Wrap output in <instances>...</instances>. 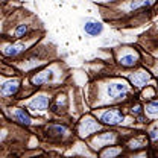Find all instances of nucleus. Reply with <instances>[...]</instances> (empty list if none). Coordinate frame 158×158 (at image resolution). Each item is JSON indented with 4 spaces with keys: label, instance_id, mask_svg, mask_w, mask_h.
<instances>
[{
    "label": "nucleus",
    "instance_id": "f257e3e1",
    "mask_svg": "<svg viewBox=\"0 0 158 158\" xmlns=\"http://www.w3.org/2000/svg\"><path fill=\"white\" fill-rule=\"evenodd\" d=\"M106 93L111 100H120V99H125L129 93V87L128 84L125 82H113L108 85L106 88Z\"/></svg>",
    "mask_w": 158,
    "mask_h": 158
},
{
    "label": "nucleus",
    "instance_id": "f03ea898",
    "mask_svg": "<svg viewBox=\"0 0 158 158\" xmlns=\"http://www.w3.org/2000/svg\"><path fill=\"white\" fill-rule=\"evenodd\" d=\"M99 129H100V125H99L93 117L82 118V122L79 123V126H78V132H79L81 137H88L90 134L96 132Z\"/></svg>",
    "mask_w": 158,
    "mask_h": 158
},
{
    "label": "nucleus",
    "instance_id": "7ed1b4c3",
    "mask_svg": "<svg viewBox=\"0 0 158 158\" xmlns=\"http://www.w3.org/2000/svg\"><path fill=\"white\" fill-rule=\"evenodd\" d=\"M123 113L117 110V108H113V110H108L105 111L102 116H100V120L105 123V125H120L123 122Z\"/></svg>",
    "mask_w": 158,
    "mask_h": 158
},
{
    "label": "nucleus",
    "instance_id": "20e7f679",
    "mask_svg": "<svg viewBox=\"0 0 158 158\" xmlns=\"http://www.w3.org/2000/svg\"><path fill=\"white\" fill-rule=\"evenodd\" d=\"M47 106H49V98L44 96V94L35 96L34 100L29 103V110H32V111H40V113L46 111Z\"/></svg>",
    "mask_w": 158,
    "mask_h": 158
},
{
    "label": "nucleus",
    "instance_id": "39448f33",
    "mask_svg": "<svg viewBox=\"0 0 158 158\" xmlns=\"http://www.w3.org/2000/svg\"><path fill=\"white\" fill-rule=\"evenodd\" d=\"M20 82L17 79H11V81H6L2 87H0V93L2 96H12L19 91Z\"/></svg>",
    "mask_w": 158,
    "mask_h": 158
},
{
    "label": "nucleus",
    "instance_id": "423d86ee",
    "mask_svg": "<svg viewBox=\"0 0 158 158\" xmlns=\"http://www.w3.org/2000/svg\"><path fill=\"white\" fill-rule=\"evenodd\" d=\"M52 78H53V70H52V69H46V70L37 73V75L32 78V84H34V85H44V84H47L49 81H52Z\"/></svg>",
    "mask_w": 158,
    "mask_h": 158
},
{
    "label": "nucleus",
    "instance_id": "0eeeda50",
    "mask_svg": "<svg viewBox=\"0 0 158 158\" xmlns=\"http://www.w3.org/2000/svg\"><path fill=\"white\" fill-rule=\"evenodd\" d=\"M129 79H131L132 85H135V87H138V88H141V87H144L146 82L151 79V75H149L148 72H144V70H140V72H137V73H134Z\"/></svg>",
    "mask_w": 158,
    "mask_h": 158
},
{
    "label": "nucleus",
    "instance_id": "6e6552de",
    "mask_svg": "<svg viewBox=\"0 0 158 158\" xmlns=\"http://www.w3.org/2000/svg\"><path fill=\"white\" fill-rule=\"evenodd\" d=\"M138 55L135 52H125L118 56V62L123 65V67H134L137 64Z\"/></svg>",
    "mask_w": 158,
    "mask_h": 158
},
{
    "label": "nucleus",
    "instance_id": "1a4fd4ad",
    "mask_svg": "<svg viewBox=\"0 0 158 158\" xmlns=\"http://www.w3.org/2000/svg\"><path fill=\"white\" fill-rule=\"evenodd\" d=\"M84 31L88 34V35H99L102 31H103V26H102V23H99V21H93V20H88V21H85V24H84Z\"/></svg>",
    "mask_w": 158,
    "mask_h": 158
},
{
    "label": "nucleus",
    "instance_id": "9d476101",
    "mask_svg": "<svg viewBox=\"0 0 158 158\" xmlns=\"http://www.w3.org/2000/svg\"><path fill=\"white\" fill-rule=\"evenodd\" d=\"M116 141V135L113 132H106L103 135H99L94 138L93 141V146L94 148H102V146H110V143H114Z\"/></svg>",
    "mask_w": 158,
    "mask_h": 158
},
{
    "label": "nucleus",
    "instance_id": "9b49d317",
    "mask_svg": "<svg viewBox=\"0 0 158 158\" xmlns=\"http://www.w3.org/2000/svg\"><path fill=\"white\" fill-rule=\"evenodd\" d=\"M24 50V46L20 44V43H14V44H8L2 49V52L6 55V56H17L21 52Z\"/></svg>",
    "mask_w": 158,
    "mask_h": 158
},
{
    "label": "nucleus",
    "instance_id": "f8f14e48",
    "mask_svg": "<svg viewBox=\"0 0 158 158\" xmlns=\"http://www.w3.org/2000/svg\"><path fill=\"white\" fill-rule=\"evenodd\" d=\"M14 118L20 122V123H23V125H31L32 123V118L31 116L24 111V110H15L14 111Z\"/></svg>",
    "mask_w": 158,
    "mask_h": 158
},
{
    "label": "nucleus",
    "instance_id": "ddd939ff",
    "mask_svg": "<svg viewBox=\"0 0 158 158\" xmlns=\"http://www.w3.org/2000/svg\"><path fill=\"white\" fill-rule=\"evenodd\" d=\"M146 114L149 117H158V100H154L146 105Z\"/></svg>",
    "mask_w": 158,
    "mask_h": 158
},
{
    "label": "nucleus",
    "instance_id": "4468645a",
    "mask_svg": "<svg viewBox=\"0 0 158 158\" xmlns=\"http://www.w3.org/2000/svg\"><path fill=\"white\" fill-rule=\"evenodd\" d=\"M154 3V0H134L131 3V9H140V8H148Z\"/></svg>",
    "mask_w": 158,
    "mask_h": 158
},
{
    "label": "nucleus",
    "instance_id": "2eb2a0df",
    "mask_svg": "<svg viewBox=\"0 0 158 158\" xmlns=\"http://www.w3.org/2000/svg\"><path fill=\"white\" fill-rule=\"evenodd\" d=\"M143 146H146V144H144V141L141 138H134V140L129 141V149H140Z\"/></svg>",
    "mask_w": 158,
    "mask_h": 158
},
{
    "label": "nucleus",
    "instance_id": "dca6fc26",
    "mask_svg": "<svg viewBox=\"0 0 158 158\" xmlns=\"http://www.w3.org/2000/svg\"><path fill=\"white\" fill-rule=\"evenodd\" d=\"M26 32H27V26H26V24H20L19 27L15 29V37L20 38V37H23Z\"/></svg>",
    "mask_w": 158,
    "mask_h": 158
},
{
    "label": "nucleus",
    "instance_id": "f3484780",
    "mask_svg": "<svg viewBox=\"0 0 158 158\" xmlns=\"http://www.w3.org/2000/svg\"><path fill=\"white\" fill-rule=\"evenodd\" d=\"M120 154V149H108V151H105L102 155L103 157H113V155H117Z\"/></svg>",
    "mask_w": 158,
    "mask_h": 158
},
{
    "label": "nucleus",
    "instance_id": "a211bd4d",
    "mask_svg": "<svg viewBox=\"0 0 158 158\" xmlns=\"http://www.w3.org/2000/svg\"><path fill=\"white\" fill-rule=\"evenodd\" d=\"M151 138H152V140H158V129H154V131L151 132Z\"/></svg>",
    "mask_w": 158,
    "mask_h": 158
},
{
    "label": "nucleus",
    "instance_id": "6ab92c4d",
    "mask_svg": "<svg viewBox=\"0 0 158 158\" xmlns=\"http://www.w3.org/2000/svg\"><path fill=\"white\" fill-rule=\"evenodd\" d=\"M132 113H135V114H138L140 113V105H135V106H132V110H131Z\"/></svg>",
    "mask_w": 158,
    "mask_h": 158
}]
</instances>
